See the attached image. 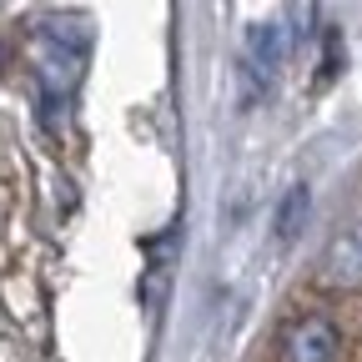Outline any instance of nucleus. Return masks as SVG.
<instances>
[{
	"instance_id": "4",
	"label": "nucleus",
	"mask_w": 362,
	"mask_h": 362,
	"mask_svg": "<svg viewBox=\"0 0 362 362\" xmlns=\"http://www.w3.org/2000/svg\"><path fill=\"white\" fill-rule=\"evenodd\" d=\"M81 56L86 51H71V45H45V51H40V81H45V90H71L81 81Z\"/></svg>"
},
{
	"instance_id": "6",
	"label": "nucleus",
	"mask_w": 362,
	"mask_h": 362,
	"mask_svg": "<svg viewBox=\"0 0 362 362\" xmlns=\"http://www.w3.org/2000/svg\"><path fill=\"white\" fill-rule=\"evenodd\" d=\"M0 66H6V45H0Z\"/></svg>"
},
{
	"instance_id": "2",
	"label": "nucleus",
	"mask_w": 362,
	"mask_h": 362,
	"mask_svg": "<svg viewBox=\"0 0 362 362\" xmlns=\"http://www.w3.org/2000/svg\"><path fill=\"white\" fill-rule=\"evenodd\" d=\"M287 45H292V35L277 21H257L247 30V76H252V86H267L272 81V71L287 61Z\"/></svg>"
},
{
	"instance_id": "1",
	"label": "nucleus",
	"mask_w": 362,
	"mask_h": 362,
	"mask_svg": "<svg viewBox=\"0 0 362 362\" xmlns=\"http://www.w3.org/2000/svg\"><path fill=\"white\" fill-rule=\"evenodd\" d=\"M277 357L282 362H342V332L322 312L292 317L277 337Z\"/></svg>"
},
{
	"instance_id": "3",
	"label": "nucleus",
	"mask_w": 362,
	"mask_h": 362,
	"mask_svg": "<svg viewBox=\"0 0 362 362\" xmlns=\"http://www.w3.org/2000/svg\"><path fill=\"white\" fill-rule=\"evenodd\" d=\"M322 282L332 287H362V226L337 232L322 252Z\"/></svg>"
},
{
	"instance_id": "5",
	"label": "nucleus",
	"mask_w": 362,
	"mask_h": 362,
	"mask_svg": "<svg viewBox=\"0 0 362 362\" xmlns=\"http://www.w3.org/2000/svg\"><path fill=\"white\" fill-rule=\"evenodd\" d=\"M307 211H312V197H307V187H292V192L282 197V206H277V237H282V242H297V237H302V226H307Z\"/></svg>"
}]
</instances>
